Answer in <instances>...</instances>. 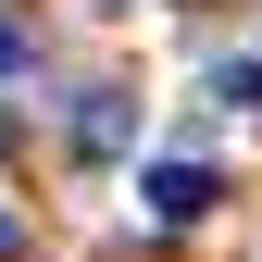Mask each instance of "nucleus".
Here are the masks:
<instances>
[{
	"instance_id": "obj_1",
	"label": "nucleus",
	"mask_w": 262,
	"mask_h": 262,
	"mask_svg": "<svg viewBox=\"0 0 262 262\" xmlns=\"http://www.w3.org/2000/svg\"><path fill=\"white\" fill-rule=\"evenodd\" d=\"M212 187H225L212 162H187V150H175V162H150V175H138V200H150V225H200V212H212Z\"/></svg>"
},
{
	"instance_id": "obj_3",
	"label": "nucleus",
	"mask_w": 262,
	"mask_h": 262,
	"mask_svg": "<svg viewBox=\"0 0 262 262\" xmlns=\"http://www.w3.org/2000/svg\"><path fill=\"white\" fill-rule=\"evenodd\" d=\"M212 100H225V113H262V50H237V62H212Z\"/></svg>"
},
{
	"instance_id": "obj_2",
	"label": "nucleus",
	"mask_w": 262,
	"mask_h": 262,
	"mask_svg": "<svg viewBox=\"0 0 262 262\" xmlns=\"http://www.w3.org/2000/svg\"><path fill=\"white\" fill-rule=\"evenodd\" d=\"M125 138H138V100H125V88H88V100H75V150H88V162H113Z\"/></svg>"
},
{
	"instance_id": "obj_4",
	"label": "nucleus",
	"mask_w": 262,
	"mask_h": 262,
	"mask_svg": "<svg viewBox=\"0 0 262 262\" xmlns=\"http://www.w3.org/2000/svg\"><path fill=\"white\" fill-rule=\"evenodd\" d=\"M25 62H38V38H25V25L0 13V75H25Z\"/></svg>"
}]
</instances>
